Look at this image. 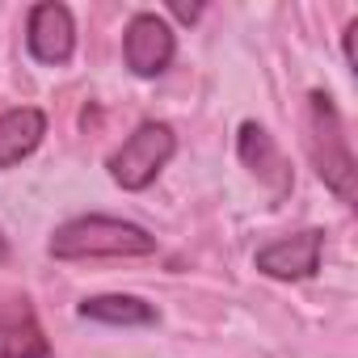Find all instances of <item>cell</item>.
<instances>
[{
  "label": "cell",
  "mask_w": 358,
  "mask_h": 358,
  "mask_svg": "<svg viewBox=\"0 0 358 358\" xmlns=\"http://www.w3.org/2000/svg\"><path fill=\"white\" fill-rule=\"evenodd\" d=\"M156 253V236L139 224L110 220V215H80L55 228L51 257L59 262H85V257H148Z\"/></svg>",
  "instance_id": "obj_1"
},
{
  "label": "cell",
  "mask_w": 358,
  "mask_h": 358,
  "mask_svg": "<svg viewBox=\"0 0 358 358\" xmlns=\"http://www.w3.org/2000/svg\"><path fill=\"white\" fill-rule=\"evenodd\" d=\"M308 152L312 164L320 173V182L341 199L354 203V152H350V135L341 127V114L333 106L329 93H312L308 97Z\"/></svg>",
  "instance_id": "obj_2"
},
{
  "label": "cell",
  "mask_w": 358,
  "mask_h": 358,
  "mask_svg": "<svg viewBox=\"0 0 358 358\" xmlns=\"http://www.w3.org/2000/svg\"><path fill=\"white\" fill-rule=\"evenodd\" d=\"M173 152H177V135H173L169 122H139L122 139V148L110 156V177L122 190H143L173 160Z\"/></svg>",
  "instance_id": "obj_3"
},
{
  "label": "cell",
  "mask_w": 358,
  "mask_h": 358,
  "mask_svg": "<svg viewBox=\"0 0 358 358\" xmlns=\"http://www.w3.org/2000/svg\"><path fill=\"white\" fill-rule=\"evenodd\" d=\"M177 55L173 26L156 13H135L127 34H122V59L135 76H160Z\"/></svg>",
  "instance_id": "obj_4"
},
{
  "label": "cell",
  "mask_w": 358,
  "mask_h": 358,
  "mask_svg": "<svg viewBox=\"0 0 358 358\" xmlns=\"http://www.w3.org/2000/svg\"><path fill=\"white\" fill-rule=\"evenodd\" d=\"M26 43H30V55L38 64H68L72 51H76V26H72V13L64 5H34L30 9V22H26Z\"/></svg>",
  "instance_id": "obj_5"
},
{
  "label": "cell",
  "mask_w": 358,
  "mask_h": 358,
  "mask_svg": "<svg viewBox=\"0 0 358 358\" xmlns=\"http://www.w3.org/2000/svg\"><path fill=\"white\" fill-rule=\"evenodd\" d=\"M320 245H324V232L303 228L295 236H282V241L257 249V270L270 278H312L320 266Z\"/></svg>",
  "instance_id": "obj_6"
},
{
  "label": "cell",
  "mask_w": 358,
  "mask_h": 358,
  "mask_svg": "<svg viewBox=\"0 0 358 358\" xmlns=\"http://www.w3.org/2000/svg\"><path fill=\"white\" fill-rule=\"evenodd\" d=\"M236 152H241V160L262 177L274 194H287V190H291V164H287L282 148L274 143V135H270L266 127L245 122L241 135H236Z\"/></svg>",
  "instance_id": "obj_7"
},
{
  "label": "cell",
  "mask_w": 358,
  "mask_h": 358,
  "mask_svg": "<svg viewBox=\"0 0 358 358\" xmlns=\"http://www.w3.org/2000/svg\"><path fill=\"white\" fill-rule=\"evenodd\" d=\"M0 358H51V345L26 299L0 303Z\"/></svg>",
  "instance_id": "obj_8"
},
{
  "label": "cell",
  "mask_w": 358,
  "mask_h": 358,
  "mask_svg": "<svg viewBox=\"0 0 358 358\" xmlns=\"http://www.w3.org/2000/svg\"><path fill=\"white\" fill-rule=\"evenodd\" d=\"M47 135V114L38 106H17L0 114V169L22 164Z\"/></svg>",
  "instance_id": "obj_9"
},
{
  "label": "cell",
  "mask_w": 358,
  "mask_h": 358,
  "mask_svg": "<svg viewBox=\"0 0 358 358\" xmlns=\"http://www.w3.org/2000/svg\"><path fill=\"white\" fill-rule=\"evenodd\" d=\"M85 320H101V324H152L156 308L143 303L139 295H93L80 303Z\"/></svg>",
  "instance_id": "obj_10"
},
{
  "label": "cell",
  "mask_w": 358,
  "mask_h": 358,
  "mask_svg": "<svg viewBox=\"0 0 358 358\" xmlns=\"http://www.w3.org/2000/svg\"><path fill=\"white\" fill-rule=\"evenodd\" d=\"M173 17H182V22H194V17H199V5H190V9H186V5H173Z\"/></svg>",
  "instance_id": "obj_11"
},
{
  "label": "cell",
  "mask_w": 358,
  "mask_h": 358,
  "mask_svg": "<svg viewBox=\"0 0 358 358\" xmlns=\"http://www.w3.org/2000/svg\"><path fill=\"white\" fill-rule=\"evenodd\" d=\"M5 253H9V245H5V232H0V262H5Z\"/></svg>",
  "instance_id": "obj_12"
}]
</instances>
